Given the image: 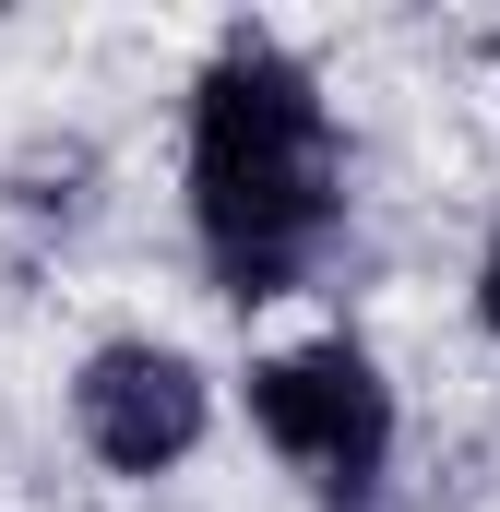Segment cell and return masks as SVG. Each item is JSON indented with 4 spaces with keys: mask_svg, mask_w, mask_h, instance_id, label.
<instances>
[{
    "mask_svg": "<svg viewBox=\"0 0 500 512\" xmlns=\"http://www.w3.org/2000/svg\"><path fill=\"white\" fill-rule=\"evenodd\" d=\"M477 322L500 334V239H489V262H477Z\"/></svg>",
    "mask_w": 500,
    "mask_h": 512,
    "instance_id": "cell-4",
    "label": "cell"
},
{
    "mask_svg": "<svg viewBox=\"0 0 500 512\" xmlns=\"http://www.w3.org/2000/svg\"><path fill=\"white\" fill-rule=\"evenodd\" d=\"M346 167H334V120L322 84L274 48V36H227L215 72L191 84V227L215 262V298H286L322 239H334Z\"/></svg>",
    "mask_w": 500,
    "mask_h": 512,
    "instance_id": "cell-1",
    "label": "cell"
},
{
    "mask_svg": "<svg viewBox=\"0 0 500 512\" xmlns=\"http://www.w3.org/2000/svg\"><path fill=\"white\" fill-rule=\"evenodd\" d=\"M250 417H262V441H274L310 489H334V501H370L381 465H393V382H381L346 334H334V346H298V358H262V370H250Z\"/></svg>",
    "mask_w": 500,
    "mask_h": 512,
    "instance_id": "cell-2",
    "label": "cell"
},
{
    "mask_svg": "<svg viewBox=\"0 0 500 512\" xmlns=\"http://www.w3.org/2000/svg\"><path fill=\"white\" fill-rule=\"evenodd\" d=\"M72 417H84V453L108 477H167L203 441V370L179 346H96L72 382Z\"/></svg>",
    "mask_w": 500,
    "mask_h": 512,
    "instance_id": "cell-3",
    "label": "cell"
}]
</instances>
